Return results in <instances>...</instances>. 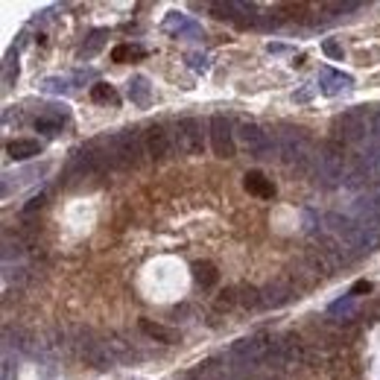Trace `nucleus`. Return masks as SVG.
I'll use <instances>...</instances> for the list:
<instances>
[{
    "label": "nucleus",
    "mask_w": 380,
    "mask_h": 380,
    "mask_svg": "<svg viewBox=\"0 0 380 380\" xmlns=\"http://www.w3.org/2000/svg\"><path fill=\"white\" fill-rule=\"evenodd\" d=\"M325 226L333 234L336 243H343L351 252H374L380 246V231L372 226L357 223L354 216H343V214H328Z\"/></svg>",
    "instance_id": "1"
},
{
    "label": "nucleus",
    "mask_w": 380,
    "mask_h": 380,
    "mask_svg": "<svg viewBox=\"0 0 380 380\" xmlns=\"http://www.w3.org/2000/svg\"><path fill=\"white\" fill-rule=\"evenodd\" d=\"M275 147H278V155L287 167H295V170H305L310 161H313V141L305 129L298 126H281L275 135Z\"/></svg>",
    "instance_id": "2"
},
{
    "label": "nucleus",
    "mask_w": 380,
    "mask_h": 380,
    "mask_svg": "<svg viewBox=\"0 0 380 380\" xmlns=\"http://www.w3.org/2000/svg\"><path fill=\"white\" fill-rule=\"evenodd\" d=\"M316 182L325 190H333L345 182V144L331 137L319 147L316 155Z\"/></svg>",
    "instance_id": "3"
},
{
    "label": "nucleus",
    "mask_w": 380,
    "mask_h": 380,
    "mask_svg": "<svg viewBox=\"0 0 380 380\" xmlns=\"http://www.w3.org/2000/svg\"><path fill=\"white\" fill-rule=\"evenodd\" d=\"M272 343H275V336H266V333L243 336V339H237V343H231L228 360L237 369H257V366L269 363Z\"/></svg>",
    "instance_id": "4"
},
{
    "label": "nucleus",
    "mask_w": 380,
    "mask_h": 380,
    "mask_svg": "<svg viewBox=\"0 0 380 380\" xmlns=\"http://www.w3.org/2000/svg\"><path fill=\"white\" fill-rule=\"evenodd\" d=\"M106 141V149L111 155L114 167H123V170H135L137 164H141V155L147 152L144 147V137L137 135L135 129H123V132H114L109 137H103Z\"/></svg>",
    "instance_id": "5"
},
{
    "label": "nucleus",
    "mask_w": 380,
    "mask_h": 380,
    "mask_svg": "<svg viewBox=\"0 0 380 380\" xmlns=\"http://www.w3.org/2000/svg\"><path fill=\"white\" fill-rule=\"evenodd\" d=\"M73 348H76L79 357L85 360V366H91L97 372H106V369L117 366V360H114L109 343H106V339H99V336H94L91 331H79L76 339H73Z\"/></svg>",
    "instance_id": "6"
},
{
    "label": "nucleus",
    "mask_w": 380,
    "mask_h": 380,
    "mask_svg": "<svg viewBox=\"0 0 380 380\" xmlns=\"http://www.w3.org/2000/svg\"><path fill=\"white\" fill-rule=\"evenodd\" d=\"M372 137V129L366 123V111L360 109H351V111H343L336 120H333V137L343 144H360L363 137Z\"/></svg>",
    "instance_id": "7"
},
{
    "label": "nucleus",
    "mask_w": 380,
    "mask_h": 380,
    "mask_svg": "<svg viewBox=\"0 0 380 380\" xmlns=\"http://www.w3.org/2000/svg\"><path fill=\"white\" fill-rule=\"evenodd\" d=\"M173 144L182 155H199L205 149V129L199 123L196 117H185L176 123V132H173Z\"/></svg>",
    "instance_id": "8"
},
{
    "label": "nucleus",
    "mask_w": 380,
    "mask_h": 380,
    "mask_svg": "<svg viewBox=\"0 0 380 380\" xmlns=\"http://www.w3.org/2000/svg\"><path fill=\"white\" fill-rule=\"evenodd\" d=\"M302 360H305V345H302V339L293 336V333H284V336H275L272 354H269V363H266V366L290 369V366H298Z\"/></svg>",
    "instance_id": "9"
},
{
    "label": "nucleus",
    "mask_w": 380,
    "mask_h": 380,
    "mask_svg": "<svg viewBox=\"0 0 380 380\" xmlns=\"http://www.w3.org/2000/svg\"><path fill=\"white\" fill-rule=\"evenodd\" d=\"M240 141H243V147L255 158H272V152H278L272 135L264 126H257V123H243L240 126Z\"/></svg>",
    "instance_id": "10"
},
{
    "label": "nucleus",
    "mask_w": 380,
    "mask_h": 380,
    "mask_svg": "<svg viewBox=\"0 0 380 380\" xmlns=\"http://www.w3.org/2000/svg\"><path fill=\"white\" fill-rule=\"evenodd\" d=\"M208 129H211L208 135H211V147H214V152H216L219 158H234L237 147H234L231 120H228V117H223V114H214Z\"/></svg>",
    "instance_id": "11"
},
{
    "label": "nucleus",
    "mask_w": 380,
    "mask_h": 380,
    "mask_svg": "<svg viewBox=\"0 0 380 380\" xmlns=\"http://www.w3.org/2000/svg\"><path fill=\"white\" fill-rule=\"evenodd\" d=\"M144 147H147V155L152 158V161H167V158L173 155L176 144H173V137L164 126H149L144 132Z\"/></svg>",
    "instance_id": "12"
},
{
    "label": "nucleus",
    "mask_w": 380,
    "mask_h": 380,
    "mask_svg": "<svg viewBox=\"0 0 380 380\" xmlns=\"http://www.w3.org/2000/svg\"><path fill=\"white\" fill-rule=\"evenodd\" d=\"M295 293H298V290H295L290 281H284V278H275V281H269L266 287H261V307L278 310V307L290 305L293 298H298Z\"/></svg>",
    "instance_id": "13"
},
{
    "label": "nucleus",
    "mask_w": 380,
    "mask_h": 380,
    "mask_svg": "<svg viewBox=\"0 0 380 380\" xmlns=\"http://www.w3.org/2000/svg\"><path fill=\"white\" fill-rule=\"evenodd\" d=\"M164 30H167V32H173L176 38H205L202 27H199L196 21H190V18H188V15H182V12L167 15Z\"/></svg>",
    "instance_id": "14"
},
{
    "label": "nucleus",
    "mask_w": 380,
    "mask_h": 380,
    "mask_svg": "<svg viewBox=\"0 0 380 380\" xmlns=\"http://www.w3.org/2000/svg\"><path fill=\"white\" fill-rule=\"evenodd\" d=\"M354 85V79L343 71H319V91H322L325 97H336L339 91H348Z\"/></svg>",
    "instance_id": "15"
},
{
    "label": "nucleus",
    "mask_w": 380,
    "mask_h": 380,
    "mask_svg": "<svg viewBox=\"0 0 380 380\" xmlns=\"http://www.w3.org/2000/svg\"><path fill=\"white\" fill-rule=\"evenodd\" d=\"M243 188L252 193V196H261V199H272L275 196V185L261 173V170H249L243 176Z\"/></svg>",
    "instance_id": "16"
},
{
    "label": "nucleus",
    "mask_w": 380,
    "mask_h": 380,
    "mask_svg": "<svg viewBox=\"0 0 380 380\" xmlns=\"http://www.w3.org/2000/svg\"><path fill=\"white\" fill-rule=\"evenodd\" d=\"M9 158H15V161H30V158L42 155V144L32 141V137H15V141L6 147Z\"/></svg>",
    "instance_id": "17"
},
{
    "label": "nucleus",
    "mask_w": 380,
    "mask_h": 380,
    "mask_svg": "<svg viewBox=\"0 0 380 380\" xmlns=\"http://www.w3.org/2000/svg\"><path fill=\"white\" fill-rule=\"evenodd\" d=\"M126 97L132 99L135 106H149V99H152L149 79H147V76H132L129 85H126Z\"/></svg>",
    "instance_id": "18"
},
{
    "label": "nucleus",
    "mask_w": 380,
    "mask_h": 380,
    "mask_svg": "<svg viewBox=\"0 0 380 380\" xmlns=\"http://www.w3.org/2000/svg\"><path fill=\"white\" fill-rule=\"evenodd\" d=\"M141 331L155 339V343H164V345H176L178 343V331L167 328V325H158V322H149V319H141Z\"/></svg>",
    "instance_id": "19"
},
{
    "label": "nucleus",
    "mask_w": 380,
    "mask_h": 380,
    "mask_svg": "<svg viewBox=\"0 0 380 380\" xmlns=\"http://www.w3.org/2000/svg\"><path fill=\"white\" fill-rule=\"evenodd\" d=\"M193 281H196V287L211 290L219 281V272H216V266L211 261H199V264H193Z\"/></svg>",
    "instance_id": "20"
},
{
    "label": "nucleus",
    "mask_w": 380,
    "mask_h": 380,
    "mask_svg": "<svg viewBox=\"0 0 380 380\" xmlns=\"http://www.w3.org/2000/svg\"><path fill=\"white\" fill-rule=\"evenodd\" d=\"M62 123H65V114H59V111H47V114H42V117L35 120V129L53 137V135L62 132Z\"/></svg>",
    "instance_id": "21"
},
{
    "label": "nucleus",
    "mask_w": 380,
    "mask_h": 380,
    "mask_svg": "<svg viewBox=\"0 0 380 380\" xmlns=\"http://www.w3.org/2000/svg\"><path fill=\"white\" fill-rule=\"evenodd\" d=\"M237 305L243 307V310L261 307V290H255V287H240V290H237Z\"/></svg>",
    "instance_id": "22"
},
{
    "label": "nucleus",
    "mask_w": 380,
    "mask_h": 380,
    "mask_svg": "<svg viewBox=\"0 0 380 380\" xmlns=\"http://www.w3.org/2000/svg\"><path fill=\"white\" fill-rule=\"evenodd\" d=\"M132 59H144V50L141 47H135V44H117L111 50V62H132Z\"/></svg>",
    "instance_id": "23"
},
{
    "label": "nucleus",
    "mask_w": 380,
    "mask_h": 380,
    "mask_svg": "<svg viewBox=\"0 0 380 380\" xmlns=\"http://www.w3.org/2000/svg\"><path fill=\"white\" fill-rule=\"evenodd\" d=\"M103 42H106V30H94V32L88 35V42L79 47V56H82V59H91L99 47H103Z\"/></svg>",
    "instance_id": "24"
},
{
    "label": "nucleus",
    "mask_w": 380,
    "mask_h": 380,
    "mask_svg": "<svg viewBox=\"0 0 380 380\" xmlns=\"http://www.w3.org/2000/svg\"><path fill=\"white\" fill-rule=\"evenodd\" d=\"M91 97L97 99V103H117V94H114V88L111 85H106V82H97L94 88H91Z\"/></svg>",
    "instance_id": "25"
},
{
    "label": "nucleus",
    "mask_w": 380,
    "mask_h": 380,
    "mask_svg": "<svg viewBox=\"0 0 380 380\" xmlns=\"http://www.w3.org/2000/svg\"><path fill=\"white\" fill-rule=\"evenodd\" d=\"M42 88H44L47 94H68V91H71V82H68V79L50 76V79H44V82H42Z\"/></svg>",
    "instance_id": "26"
},
{
    "label": "nucleus",
    "mask_w": 380,
    "mask_h": 380,
    "mask_svg": "<svg viewBox=\"0 0 380 380\" xmlns=\"http://www.w3.org/2000/svg\"><path fill=\"white\" fill-rule=\"evenodd\" d=\"M188 68L196 71V73H205L211 68V59L205 53H188Z\"/></svg>",
    "instance_id": "27"
},
{
    "label": "nucleus",
    "mask_w": 380,
    "mask_h": 380,
    "mask_svg": "<svg viewBox=\"0 0 380 380\" xmlns=\"http://www.w3.org/2000/svg\"><path fill=\"white\" fill-rule=\"evenodd\" d=\"M15 79H18V53H9L4 65V85H12Z\"/></svg>",
    "instance_id": "28"
},
{
    "label": "nucleus",
    "mask_w": 380,
    "mask_h": 380,
    "mask_svg": "<svg viewBox=\"0 0 380 380\" xmlns=\"http://www.w3.org/2000/svg\"><path fill=\"white\" fill-rule=\"evenodd\" d=\"M322 50H325V56H331V59H336V62H343V47H339L336 42H333V38H325V42H322Z\"/></svg>",
    "instance_id": "29"
},
{
    "label": "nucleus",
    "mask_w": 380,
    "mask_h": 380,
    "mask_svg": "<svg viewBox=\"0 0 380 380\" xmlns=\"http://www.w3.org/2000/svg\"><path fill=\"white\" fill-rule=\"evenodd\" d=\"M325 9H328V12H357L360 4H357V0H354V4H328Z\"/></svg>",
    "instance_id": "30"
},
{
    "label": "nucleus",
    "mask_w": 380,
    "mask_h": 380,
    "mask_svg": "<svg viewBox=\"0 0 380 380\" xmlns=\"http://www.w3.org/2000/svg\"><path fill=\"white\" fill-rule=\"evenodd\" d=\"M44 202H47V196H44V193H38V196H32V199H30V205H27L24 211H27V214H32V211H38V208H44Z\"/></svg>",
    "instance_id": "31"
},
{
    "label": "nucleus",
    "mask_w": 380,
    "mask_h": 380,
    "mask_svg": "<svg viewBox=\"0 0 380 380\" xmlns=\"http://www.w3.org/2000/svg\"><path fill=\"white\" fill-rule=\"evenodd\" d=\"M372 144H380V109L372 117Z\"/></svg>",
    "instance_id": "32"
},
{
    "label": "nucleus",
    "mask_w": 380,
    "mask_h": 380,
    "mask_svg": "<svg viewBox=\"0 0 380 380\" xmlns=\"http://www.w3.org/2000/svg\"><path fill=\"white\" fill-rule=\"evenodd\" d=\"M4 380H15V363H12L9 354L4 357Z\"/></svg>",
    "instance_id": "33"
},
{
    "label": "nucleus",
    "mask_w": 380,
    "mask_h": 380,
    "mask_svg": "<svg viewBox=\"0 0 380 380\" xmlns=\"http://www.w3.org/2000/svg\"><path fill=\"white\" fill-rule=\"evenodd\" d=\"M369 290H372V284H369V281H357V284L351 287V293H348V295L354 298V295H360V293H369Z\"/></svg>",
    "instance_id": "34"
},
{
    "label": "nucleus",
    "mask_w": 380,
    "mask_h": 380,
    "mask_svg": "<svg viewBox=\"0 0 380 380\" xmlns=\"http://www.w3.org/2000/svg\"><path fill=\"white\" fill-rule=\"evenodd\" d=\"M284 50H287L284 44H269V53H284Z\"/></svg>",
    "instance_id": "35"
}]
</instances>
